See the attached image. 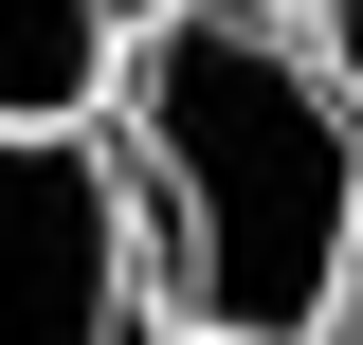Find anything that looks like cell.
<instances>
[{
    "instance_id": "7a4b0ae2",
    "label": "cell",
    "mask_w": 363,
    "mask_h": 345,
    "mask_svg": "<svg viewBox=\"0 0 363 345\" xmlns=\"http://www.w3.org/2000/svg\"><path fill=\"white\" fill-rule=\"evenodd\" d=\"M145 236L91 128H0V345H145Z\"/></svg>"
},
{
    "instance_id": "5b68a950",
    "label": "cell",
    "mask_w": 363,
    "mask_h": 345,
    "mask_svg": "<svg viewBox=\"0 0 363 345\" xmlns=\"http://www.w3.org/2000/svg\"><path fill=\"white\" fill-rule=\"evenodd\" d=\"M145 345H255V327H145Z\"/></svg>"
},
{
    "instance_id": "8992f818",
    "label": "cell",
    "mask_w": 363,
    "mask_h": 345,
    "mask_svg": "<svg viewBox=\"0 0 363 345\" xmlns=\"http://www.w3.org/2000/svg\"><path fill=\"white\" fill-rule=\"evenodd\" d=\"M327 345H363V291H345V327H327Z\"/></svg>"
},
{
    "instance_id": "3957f363",
    "label": "cell",
    "mask_w": 363,
    "mask_h": 345,
    "mask_svg": "<svg viewBox=\"0 0 363 345\" xmlns=\"http://www.w3.org/2000/svg\"><path fill=\"white\" fill-rule=\"evenodd\" d=\"M145 0H0V128H91Z\"/></svg>"
},
{
    "instance_id": "277c9868",
    "label": "cell",
    "mask_w": 363,
    "mask_h": 345,
    "mask_svg": "<svg viewBox=\"0 0 363 345\" xmlns=\"http://www.w3.org/2000/svg\"><path fill=\"white\" fill-rule=\"evenodd\" d=\"M291 18H309V37H327V73L363 91V0H291Z\"/></svg>"
},
{
    "instance_id": "6da1fadb",
    "label": "cell",
    "mask_w": 363,
    "mask_h": 345,
    "mask_svg": "<svg viewBox=\"0 0 363 345\" xmlns=\"http://www.w3.org/2000/svg\"><path fill=\"white\" fill-rule=\"evenodd\" d=\"M164 327L327 345L363 291V91L291 0H145L91 109Z\"/></svg>"
}]
</instances>
